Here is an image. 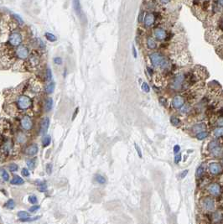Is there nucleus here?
Segmentation results:
<instances>
[{
	"mask_svg": "<svg viewBox=\"0 0 223 224\" xmlns=\"http://www.w3.org/2000/svg\"><path fill=\"white\" fill-rule=\"evenodd\" d=\"M149 58L154 67L161 68V69H167L169 67V62L167 58L160 53L158 52L151 53L149 55Z\"/></svg>",
	"mask_w": 223,
	"mask_h": 224,
	"instance_id": "nucleus-1",
	"label": "nucleus"
},
{
	"mask_svg": "<svg viewBox=\"0 0 223 224\" xmlns=\"http://www.w3.org/2000/svg\"><path fill=\"white\" fill-rule=\"evenodd\" d=\"M190 80H193V77L192 76H189V78L186 76V74L184 73H180V74L176 75L173 79L171 80L170 82V87L172 90H174V91H180L181 90L185 84H187V83H190Z\"/></svg>",
	"mask_w": 223,
	"mask_h": 224,
	"instance_id": "nucleus-2",
	"label": "nucleus"
},
{
	"mask_svg": "<svg viewBox=\"0 0 223 224\" xmlns=\"http://www.w3.org/2000/svg\"><path fill=\"white\" fill-rule=\"evenodd\" d=\"M32 100L29 97L25 95H20L17 98V106L21 110H27L32 106Z\"/></svg>",
	"mask_w": 223,
	"mask_h": 224,
	"instance_id": "nucleus-3",
	"label": "nucleus"
},
{
	"mask_svg": "<svg viewBox=\"0 0 223 224\" xmlns=\"http://www.w3.org/2000/svg\"><path fill=\"white\" fill-rule=\"evenodd\" d=\"M23 41L22 35L17 31L12 32L9 36V44L13 47H19Z\"/></svg>",
	"mask_w": 223,
	"mask_h": 224,
	"instance_id": "nucleus-4",
	"label": "nucleus"
},
{
	"mask_svg": "<svg viewBox=\"0 0 223 224\" xmlns=\"http://www.w3.org/2000/svg\"><path fill=\"white\" fill-rule=\"evenodd\" d=\"M153 36L155 40L164 41L168 38V33L165 29L162 27H156L153 29Z\"/></svg>",
	"mask_w": 223,
	"mask_h": 224,
	"instance_id": "nucleus-5",
	"label": "nucleus"
},
{
	"mask_svg": "<svg viewBox=\"0 0 223 224\" xmlns=\"http://www.w3.org/2000/svg\"><path fill=\"white\" fill-rule=\"evenodd\" d=\"M15 54L17 57L20 60H26L29 56V49L25 45H19V47H17V49L15 50Z\"/></svg>",
	"mask_w": 223,
	"mask_h": 224,
	"instance_id": "nucleus-6",
	"label": "nucleus"
},
{
	"mask_svg": "<svg viewBox=\"0 0 223 224\" xmlns=\"http://www.w3.org/2000/svg\"><path fill=\"white\" fill-rule=\"evenodd\" d=\"M202 207L208 212H211L215 209V201L210 197H206L201 201Z\"/></svg>",
	"mask_w": 223,
	"mask_h": 224,
	"instance_id": "nucleus-7",
	"label": "nucleus"
},
{
	"mask_svg": "<svg viewBox=\"0 0 223 224\" xmlns=\"http://www.w3.org/2000/svg\"><path fill=\"white\" fill-rule=\"evenodd\" d=\"M155 20H156V17L154 13H148L145 14V17H144V26L145 28H151L153 25H154L155 23Z\"/></svg>",
	"mask_w": 223,
	"mask_h": 224,
	"instance_id": "nucleus-8",
	"label": "nucleus"
},
{
	"mask_svg": "<svg viewBox=\"0 0 223 224\" xmlns=\"http://www.w3.org/2000/svg\"><path fill=\"white\" fill-rule=\"evenodd\" d=\"M21 127L25 129V130H30L33 127V122H32V119L30 118L29 116H27L25 115L22 118H21Z\"/></svg>",
	"mask_w": 223,
	"mask_h": 224,
	"instance_id": "nucleus-9",
	"label": "nucleus"
},
{
	"mask_svg": "<svg viewBox=\"0 0 223 224\" xmlns=\"http://www.w3.org/2000/svg\"><path fill=\"white\" fill-rule=\"evenodd\" d=\"M207 190H208L209 193L211 195H212V196H214V197H218L221 194V192H222L221 187L217 183H212V184H211L208 187Z\"/></svg>",
	"mask_w": 223,
	"mask_h": 224,
	"instance_id": "nucleus-10",
	"label": "nucleus"
},
{
	"mask_svg": "<svg viewBox=\"0 0 223 224\" xmlns=\"http://www.w3.org/2000/svg\"><path fill=\"white\" fill-rule=\"evenodd\" d=\"M184 105H185V98L180 95L175 96L172 99V106L176 109L181 108Z\"/></svg>",
	"mask_w": 223,
	"mask_h": 224,
	"instance_id": "nucleus-11",
	"label": "nucleus"
},
{
	"mask_svg": "<svg viewBox=\"0 0 223 224\" xmlns=\"http://www.w3.org/2000/svg\"><path fill=\"white\" fill-rule=\"evenodd\" d=\"M209 171L212 175H218L222 171V167L219 163L213 162L209 165Z\"/></svg>",
	"mask_w": 223,
	"mask_h": 224,
	"instance_id": "nucleus-12",
	"label": "nucleus"
},
{
	"mask_svg": "<svg viewBox=\"0 0 223 224\" xmlns=\"http://www.w3.org/2000/svg\"><path fill=\"white\" fill-rule=\"evenodd\" d=\"M49 126H50V119L49 118H45L42 119L41 121V124H40V134H45L48 128H49Z\"/></svg>",
	"mask_w": 223,
	"mask_h": 224,
	"instance_id": "nucleus-13",
	"label": "nucleus"
},
{
	"mask_svg": "<svg viewBox=\"0 0 223 224\" xmlns=\"http://www.w3.org/2000/svg\"><path fill=\"white\" fill-rule=\"evenodd\" d=\"M38 145L36 144H30L29 146H28L26 149H25V153L28 154V155H31V156H33V155H35L36 154L38 153Z\"/></svg>",
	"mask_w": 223,
	"mask_h": 224,
	"instance_id": "nucleus-14",
	"label": "nucleus"
},
{
	"mask_svg": "<svg viewBox=\"0 0 223 224\" xmlns=\"http://www.w3.org/2000/svg\"><path fill=\"white\" fill-rule=\"evenodd\" d=\"M206 125L204 123H200V124H196L192 127V131L197 134L200 132L206 131Z\"/></svg>",
	"mask_w": 223,
	"mask_h": 224,
	"instance_id": "nucleus-15",
	"label": "nucleus"
},
{
	"mask_svg": "<svg viewBox=\"0 0 223 224\" xmlns=\"http://www.w3.org/2000/svg\"><path fill=\"white\" fill-rule=\"evenodd\" d=\"M146 46L149 48V50H154L157 47L156 41L154 38L148 37L146 39Z\"/></svg>",
	"mask_w": 223,
	"mask_h": 224,
	"instance_id": "nucleus-16",
	"label": "nucleus"
},
{
	"mask_svg": "<svg viewBox=\"0 0 223 224\" xmlns=\"http://www.w3.org/2000/svg\"><path fill=\"white\" fill-rule=\"evenodd\" d=\"M73 6H74V10L75 11V13L81 17V15H82V12H81V9L80 1L79 0H73Z\"/></svg>",
	"mask_w": 223,
	"mask_h": 224,
	"instance_id": "nucleus-17",
	"label": "nucleus"
},
{
	"mask_svg": "<svg viewBox=\"0 0 223 224\" xmlns=\"http://www.w3.org/2000/svg\"><path fill=\"white\" fill-rule=\"evenodd\" d=\"M24 183H25V181H24L20 176H19V175H14L13 178V180L11 181V184H12V185H16V186H18V185H23Z\"/></svg>",
	"mask_w": 223,
	"mask_h": 224,
	"instance_id": "nucleus-18",
	"label": "nucleus"
},
{
	"mask_svg": "<svg viewBox=\"0 0 223 224\" xmlns=\"http://www.w3.org/2000/svg\"><path fill=\"white\" fill-rule=\"evenodd\" d=\"M52 107H53V100L51 98H47L46 101H45V111L46 112H49L52 109Z\"/></svg>",
	"mask_w": 223,
	"mask_h": 224,
	"instance_id": "nucleus-19",
	"label": "nucleus"
},
{
	"mask_svg": "<svg viewBox=\"0 0 223 224\" xmlns=\"http://www.w3.org/2000/svg\"><path fill=\"white\" fill-rule=\"evenodd\" d=\"M213 134L216 137L223 136V127H217L213 130Z\"/></svg>",
	"mask_w": 223,
	"mask_h": 224,
	"instance_id": "nucleus-20",
	"label": "nucleus"
},
{
	"mask_svg": "<svg viewBox=\"0 0 223 224\" xmlns=\"http://www.w3.org/2000/svg\"><path fill=\"white\" fill-rule=\"evenodd\" d=\"M18 217L20 218V220H24V219H27V218L30 217V214H29V212L21 211V212H18Z\"/></svg>",
	"mask_w": 223,
	"mask_h": 224,
	"instance_id": "nucleus-21",
	"label": "nucleus"
},
{
	"mask_svg": "<svg viewBox=\"0 0 223 224\" xmlns=\"http://www.w3.org/2000/svg\"><path fill=\"white\" fill-rule=\"evenodd\" d=\"M55 90V83L53 82H50V83L45 87V92L47 94H51Z\"/></svg>",
	"mask_w": 223,
	"mask_h": 224,
	"instance_id": "nucleus-22",
	"label": "nucleus"
},
{
	"mask_svg": "<svg viewBox=\"0 0 223 224\" xmlns=\"http://www.w3.org/2000/svg\"><path fill=\"white\" fill-rule=\"evenodd\" d=\"M95 180L98 184H101V185H103L107 182L106 178L103 175H97L96 177H95Z\"/></svg>",
	"mask_w": 223,
	"mask_h": 224,
	"instance_id": "nucleus-23",
	"label": "nucleus"
},
{
	"mask_svg": "<svg viewBox=\"0 0 223 224\" xmlns=\"http://www.w3.org/2000/svg\"><path fill=\"white\" fill-rule=\"evenodd\" d=\"M204 174V167L203 165H200L198 168L196 169V176L197 179H200L202 177V175Z\"/></svg>",
	"mask_w": 223,
	"mask_h": 224,
	"instance_id": "nucleus-24",
	"label": "nucleus"
},
{
	"mask_svg": "<svg viewBox=\"0 0 223 224\" xmlns=\"http://www.w3.org/2000/svg\"><path fill=\"white\" fill-rule=\"evenodd\" d=\"M208 135H209V133L207 131H203L196 134V138L199 140H203L208 137Z\"/></svg>",
	"mask_w": 223,
	"mask_h": 224,
	"instance_id": "nucleus-25",
	"label": "nucleus"
},
{
	"mask_svg": "<svg viewBox=\"0 0 223 224\" xmlns=\"http://www.w3.org/2000/svg\"><path fill=\"white\" fill-rule=\"evenodd\" d=\"M50 142H51V138H50V135H45L42 138V144H43L44 147L48 146L50 144Z\"/></svg>",
	"mask_w": 223,
	"mask_h": 224,
	"instance_id": "nucleus-26",
	"label": "nucleus"
},
{
	"mask_svg": "<svg viewBox=\"0 0 223 224\" xmlns=\"http://www.w3.org/2000/svg\"><path fill=\"white\" fill-rule=\"evenodd\" d=\"M37 187L38 189L40 191H42V192H44V191H45L47 190V185L45 182H43V181H39L37 184Z\"/></svg>",
	"mask_w": 223,
	"mask_h": 224,
	"instance_id": "nucleus-27",
	"label": "nucleus"
},
{
	"mask_svg": "<svg viewBox=\"0 0 223 224\" xmlns=\"http://www.w3.org/2000/svg\"><path fill=\"white\" fill-rule=\"evenodd\" d=\"M211 151V154L215 156V157H218V156H220L221 154H222V149L218 146V147H216V148H215V149H213Z\"/></svg>",
	"mask_w": 223,
	"mask_h": 224,
	"instance_id": "nucleus-28",
	"label": "nucleus"
},
{
	"mask_svg": "<svg viewBox=\"0 0 223 224\" xmlns=\"http://www.w3.org/2000/svg\"><path fill=\"white\" fill-rule=\"evenodd\" d=\"M218 146H219V141L214 139V140H212V141L210 142V144H209V145H208V148H209L210 150H212V149L216 148V147H218Z\"/></svg>",
	"mask_w": 223,
	"mask_h": 224,
	"instance_id": "nucleus-29",
	"label": "nucleus"
},
{
	"mask_svg": "<svg viewBox=\"0 0 223 224\" xmlns=\"http://www.w3.org/2000/svg\"><path fill=\"white\" fill-rule=\"evenodd\" d=\"M1 176H2V178L4 181H8L9 180V175L7 172V171H5L4 169L1 170Z\"/></svg>",
	"mask_w": 223,
	"mask_h": 224,
	"instance_id": "nucleus-30",
	"label": "nucleus"
},
{
	"mask_svg": "<svg viewBox=\"0 0 223 224\" xmlns=\"http://www.w3.org/2000/svg\"><path fill=\"white\" fill-rule=\"evenodd\" d=\"M170 123H171V124L174 125V126H178V125H180V120L179 118H177V117H175V116H172V117L170 118Z\"/></svg>",
	"mask_w": 223,
	"mask_h": 224,
	"instance_id": "nucleus-31",
	"label": "nucleus"
},
{
	"mask_svg": "<svg viewBox=\"0 0 223 224\" xmlns=\"http://www.w3.org/2000/svg\"><path fill=\"white\" fill-rule=\"evenodd\" d=\"M45 38L47 39V40H49L50 42H55V41L57 40V38L55 37L53 34L49 33V32L45 33Z\"/></svg>",
	"mask_w": 223,
	"mask_h": 224,
	"instance_id": "nucleus-32",
	"label": "nucleus"
},
{
	"mask_svg": "<svg viewBox=\"0 0 223 224\" xmlns=\"http://www.w3.org/2000/svg\"><path fill=\"white\" fill-rule=\"evenodd\" d=\"M5 207H6L8 209H13V208L15 207V201L13 199H9L6 202Z\"/></svg>",
	"mask_w": 223,
	"mask_h": 224,
	"instance_id": "nucleus-33",
	"label": "nucleus"
},
{
	"mask_svg": "<svg viewBox=\"0 0 223 224\" xmlns=\"http://www.w3.org/2000/svg\"><path fill=\"white\" fill-rule=\"evenodd\" d=\"M9 171H10L11 172H15V171H18L19 166H18V164H15V163H11V164H9Z\"/></svg>",
	"mask_w": 223,
	"mask_h": 224,
	"instance_id": "nucleus-34",
	"label": "nucleus"
},
{
	"mask_svg": "<svg viewBox=\"0 0 223 224\" xmlns=\"http://www.w3.org/2000/svg\"><path fill=\"white\" fill-rule=\"evenodd\" d=\"M26 164H27V166L29 169H34L35 166V161L34 160H28L27 162H26Z\"/></svg>",
	"mask_w": 223,
	"mask_h": 224,
	"instance_id": "nucleus-35",
	"label": "nucleus"
},
{
	"mask_svg": "<svg viewBox=\"0 0 223 224\" xmlns=\"http://www.w3.org/2000/svg\"><path fill=\"white\" fill-rule=\"evenodd\" d=\"M29 203H31V204H33V205H35L38 202V199L37 197H36V196H35V195L30 196V197H29Z\"/></svg>",
	"mask_w": 223,
	"mask_h": 224,
	"instance_id": "nucleus-36",
	"label": "nucleus"
},
{
	"mask_svg": "<svg viewBox=\"0 0 223 224\" xmlns=\"http://www.w3.org/2000/svg\"><path fill=\"white\" fill-rule=\"evenodd\" d=\"M13 19H14V20L15 21H17L19 24H20V25H23V19H22V18H20L18 14H13Z\"/></svg>",
	"mask_w": 223,
	"mask_h": 224,
	"instance_id": "nucleus-37",
	"label": "nucleus"
},
{
	"mask_svg": "<svg viewBox=\"0 0 223 224\" xmlns=\"http://www.w3.org/2000/svg\"><path fill=\"white\" fill-rule=\"evenodd\" d=\"M52 79V72H51V70L50 68H47L46 70V80L48 82H50Z\"/></svg>",
	"mask_w": 223,
	"mask_h": 224,
	"instance_id": "nucleus-38",
	"label": "nucleus"
},
{
	"mask_svg": "<svg viewBox=\"0 0 223 224\" xmlns=\"http://www.w3.org/2000/svg\"><path fill=\"white\" fill-rule=\"evenodd\" d=\"M142 89L145 92H149V91H150V88H149V86L148 85V83L147 82H144L143 84H142Z\"/></svg>",
	"mask_w": 223,
	"mask_h": 224,
	"instance_id": "nucleus-39",
	"label": "nucleus"
},
{
	"mask_svg": "<svg viewBox=\"0 0 223 224\" xmlns=\"http://www.w3.org/2000/svg\"><path fill=\"white\" fill-rule=\"evenodd\" d=\"M144 17H145L144 13V11H141L140 13H139V16H138V22L139 23H143L144 20Z\"/></svg>",
	"mask_w": 223,
	"mask_h": 224,
	"instance_id": "nucleus-40",
	"label": "nucleus"
},
{
	"mask_svg": "<svg viewBox=\"0 0 223 224\" xmlns=\"http://www.w3.org/2000/svg\"><path fill=\"white\" fill-rule=\"evenodd\" d=\"M39 208H40V207H39V206H38V205H34V206H32V207L29 208V212H36V211H38Z\"/></svg>",
	"mask_w": 223,
	"mask_h": 224,
	"instance_id": "nucleus-41",
	"label": "nucleus"
},
{
	"mask_svg": "<svg viewBox=\"0 0 223 224\" xmlns=\"http://www.w3.org/2000/svg\"><path fill=\"white\" fill-rule=\"evenodd\" d=\"M180 160H181V154H177L174 156V163H175V164H178V163H180Z\"/></svg>",
	"mask_w": 223,
	"mask_h": 224,
	"instance_id": "nucleus-42",
	"label": "nucleus"
},
{
	"mask_svg": "<svg viewBox=\"0 0 223 224\" xmlns=\"http://www.w3.org/2000/svg\"><path fill=\"white\" fill-rule=\"evenodd\" d=\"M22 175H24V176H25V177H29V175H30V173H29V170H27L26 168H24L23 170H22Z\"/></svg>",
	"mask_w": 223,
	"mask_h": 224,
	"instance_id": "nucleus-43",
	"label": "nucleus"
},
{
	"mask_svg": "<svg viewBox=\"0 0 223 224\" xmlns=\"http://www.w3.org/2000/svg\"><path fill=\"white\" fill-rule=\"evenodd\" d=\"M134 146H135V149L137 150V153H138V156L140 157V158H142L143 157V154H142V152H141V150H140V148L136 144H134Z\"/></svg>",
	"mask_w": 223,
	"mask_h": 224,
	"instance_id": "nucleus-44",
	"label": "nucleus"
},
{
	"mask_svg": "<svg viewBox=\"0 0 223 224\" xmlns=\"http://www.w3.org/2000/svg\"><path fill=\"white\" fill-rule=\"evenodd\" d=\"M54 62L55 63L56 65H61L62 63V60L61 57H55V59H54Z\"/></svg>",
	"mask_w": 223,
	"mask_h": 224,
	"instance_id": "nucleus-45",
	"label": "nucleus"
},
{
	"mask_svg": "<svg viewBox=\"0 0 223 224\" xmlns=\"http://www.w3.org/2000/svg\"><path fill=\"white\" fill-rule=\"evenodd\" d=\"M51 171H52V164H48L46 165V172H48V174H50Z\"/></svg>",
	"mask_w": 223,
	"mask_h": 224,
	"instance_id": "nucleus-46",
	"label": "nucleus"
},
{
	"mask_svg": "<svg viewBox=\"0 0 223 224\" xmlns=\"http://www.w3.org/2000/svg\"><path fill=\"white\" fill-rule=\"evenodd\" d=\"M180 147L179 145H174V153L175 154H177L180 152Z\"/></svg>",
	"mask_w": 223,
	"mask_h": 224,
	"instance_id": "nucleus-47",
	"label": "nucleus"
},
{
	"mask_svg": "<svg viewBox=\"0 0 223 224\" xmlns=\"http://www.w3.org/2000/svg\"><path fill=\"white\" fill-rule=\"evenodd\" d=\"M187 174H188V170H185L183 172H181V173H180V177L181 179H183V178H185L186 175H187Z\"/></svg>",
	"mask_w": 223,
	"mask_h": 224,
	"instance_id": "nucleus-48",
	"label": "nucleus"
},
{
	"mask_svg": "<svg viewBox=\"0 0 223 224\" xmlns=\"http://www.w3.org/2000/svg\"><path fill=\"white\" fill-rule=\"evenodd\" d=\"M217 124L219 125V127H223V118H221L217 120Z\"/></svg>",
	"mask_w": 223,
	"mask_h": 224,
	"instance_id": "nucleus-49",
	"label": "nucleus"
},
{
	"mask_svg": "<svg viewBox=\"0 0 223 224\" xmlns=\"http://www.w3.org/2000/svg\"><path fill=\"white\" fill-rule=\"evenodd\" d=\"M170 1H171V0H159L160 3H161V4H167V3H169Z\"/></svg>",
	"mask_w": 223,
	"mask_h": 224,
	"instance_id": "nucleus-50",
	"label": "nucleus"
},
{
	"mask_svg": "<svg viewBox=\"0 0 223 224\" xmlns=\"http://www.w3.org/2000/svg\"><path fill=\"white\" fill-rule=\"evenodd\" d=\"M217 3L220 7L223 8V0H217Z\"/></svg>",
	"mask_w": 223,
	"mask_h": 224,
	"instance_id": "nucleus-51",
	"label": "nucleus"
},
{
	"mask_svg": "<svg viewBox=\"0 0 223 224\" xmlns=\"http://www.w3.org/2000/svg\"><path fill=\"white\" fill-rule=\"evenodd\" d=\"M133 53H134V56L136 58L137 57V51H136V49H135V47H134V46H133Z\"/></svg>",
	"mask_w": 223,
	"mask_h": 224,
	"instance_id": "nucleus-52",
	"label": "nucleus"
},
{
	"mask_svg": "<svg viewBox=\"0 0 223 224\" xmlns=\"http://www.w3.org/2000/svg\"><path fill=\"white\" fill-rule=\"evenodd\" d=\"M147 70H148V72H149V73L150 76H152V75L154 74V72H153V70H152L150 67H148V68H147Z\"/></svg>",
	"mask_w": 223,
	"mask_h": 224,
	"instance_id": "nucleus-53",
	"label": "nucleus"
},
{
	"mask_svg": "<svg viewBox=\"0 0 223 224\" xmlns=\"http://www.w3.org/2000/svg\"><path fill=\"white\" fill-rule=\"evenodd\" d=\"M222 27H223V19H222Z\"/></svg>",
	"mask_w": 223,
	"mask_h": 224,
	"instance_id": "nucleus-54",
	"label": "nucleus"
}]
</instances>
